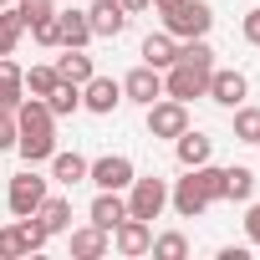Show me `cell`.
Segmentation results:
<instances>
[{
	"instance_id": "cell-18",
	"label": "cell",
	"mask_w": 260,
	"mask_h": 260,
	"mask_svg": "<svg viewBox=\"0 0 260 260\" xmlns=\"http://www.w3.org/2000/svg\"><path fill=\"white\" fill-rule=\"evenodd\" d=\"M51 67H56L61 82H77V87L92 77V56H87V46H61V56H56Z\"/></svg>"
},
{
	"instance_id": "cell-39",
	"label": "cell",
	"mask_w": 260,
	"mask_h": 260,
	"mask_svg": "<svg viewBox=\"0 0 260 260\" xmlns=\"http://www.w3.org/2000/svg\"><path fill=\"white\" fill-rule=\"evenodd\" d=\"M153 6H164V0H153Z\"/></svg>"
},
{
	"instance_id": "cell-6",
	"label": "cell",
	"mask_w": 260,
	"mask_h": 260,
	"mask_svg": "<svg viewBox=\"0 0 260 260\" xmlns=\"http://www.w3.org/2000/svg\"><path fill=\"white\" fill-rule=\"evenodd\" d=\"M87 179L97 184V189H127V184H133L138 179V169H133V158H127V153H102L97 164H87Z\"/></svg>"
},
{
	"instance_id": "cell-14",
	"label": "cell",
	"mask_w": 260,
	"mask_h": 260,
	"mask_svg": "<svg viewBox=\"0 0 260 260\" xmlns=\"http://www.w3.org/2000/svg\"><path fill=\"white\" fill-rule=\"evenodd\" d=\"M21 102H26V72L11 56H0V112H16Z\"/></svg>"
},
{
	"instance_id": "cell-21",
	"label": "cell",
	"mask_w": 260,
	"mask_h": 260,
	"mask_svg": "<svg viewBox=\"0 0 260 260\" xmlns=\"http://www.w3.org/2000/svg\"><path fill=\"white\" fill-rule=\"evenodd\" d=\"M51 179L67 184V189H77V184L87 179V158H82V153H51Z\"/></svg>"
},
{
	"instance_id": "cell-24",
	"label": "cell",
	"mask_w": 260,
	"mask_h": 260,
	"mask_svg": "<svg viewBox=\"0 0 260 260\" xmlns=\"http://www.w3.org/2000/svg\"><path fill=\"white\" fill-rule=\"evenodd\" d=\"M179 61H184V67H199V72H214V46H209L204 36L179 41Z\"/></svg>"
},
{
	"instance_id": "cell-1",
	"label": "cell",
	"mask_w": 260,
	"mask_h": 260,
	"mask_svg": "<svg viewBox=\"0 0 260 260\" xmlns=\"http://www.w3.org/2000/svg\"><path fill=\"white\" fill-rule=\"evenodd\" d=\"M16 153L26 164H46L56 153V117L41 97H26L16 107Z\"/></svg>"
},
{
	"instance_id": "cell-23",
	"label": "cell",
	"mask_w": 260,
	"mask_h": 260,
	"mask_svg": "<svg viewBox=\"0 0 260 260\" xmlns=\"http://www.w3.org/2000/svg\"><path fill=\"white\" fill-rule=\"evenodd\" d=\"M46 107H51V117H72V112L82 107V87H77V82H56L51 97H46Z\"/></svg>"
},
{
	"instance_id": "cell-16",
	"label": "cell",
	"mask_w": 260,
	"mask_h": 260,
	"mask_svg": "<svg viewBox=\"0 0 260 260\" xmlns=\"http://www.w3.org/2000/svg\"><path fill=\"white\" fill-rule=\"evenodd\" d=\"M87 214H92V224H102V230L112 235V224H117V219H127V199H122L117 189H97V199H92V209H87Z\"/></svg>"
},
{
	"instance_id": "cell-2",
	"label": "cell",
	"mask_w": 260,
	"mask_h": 260,
	"mask_svg": "<svg viewBox=\"0 0 260 260\" xmlns=\"http://www.w3.org/2000/svg\"><path fill=\"white\" fill-rule=\"evenodd\" d=\"M224 199V169H214V164H199V169H189L174 189H169V204L179 209V219H199L209 204H219Z\"/></svg>"
},
{
	"instance_id": "cell-25",
	"label": "cell",
	"mask_w": 260,
	"mask_h": 260,
	"mask_svg": "<svg viewBox=\"0 0 260 260\" xmlns=\"http://www.w3.org/2000/svg\"><path fill=\"white\" fill-rule=\"evenodd\" d=\"M21 36H26V21H21L16 6H6V11H0V56H11Z\"/></svg>"
},
{
	"instance_id": "cell-29",
	"label": "cell",
	"mask_w": 260,
	"mask_h": 260,
	"mask_svg": "<svg viewBox=\"0 0 260 260\" xmlns=\"http://www.w3.org/2000/svg\"><path fill=\"white\" fill-rule=\"evenodd\" d=\"M235 138L260 143V107H235Z\"/></svg>"
},
{
	"instance_id": "cell-35",
	"label": "cell",
	"mask_w": 260,
	"mask_h": 260,
	"mask_svg": "<svg viewBox=\"0 0 260 260\" xmlns=\"http://www.w3.org/2000/svg\"><path fill=\"white\" fill-rule=\"evenodd\" d=\"M245 235H250V245H260V204H250V214H245Z\"/></svg>"
},
{
	"instance_id": "cell-4",
	"label": "cell",
	"mask_w": 260,
	"mask_h": 260,
	"mask_svg": "<svg viewBox=\"0 0 260 260\" xmlns=\"http://www.w3.org/2000/svg\"><path fill=\"white\" fill-rule=\"evenodd\" d=\"M122 194H127V214H133V219H148V224L169 209V184L153 179V174H148V179H133Z\"/></svg>"
},
{
	"instance_id": "cell-13",
	"label": "cell",
	"mask_w": 260,
	"mask_h": 260,
	"mask_svg": "<svg viewBox=\"0 0 260 260\" xmlns=\"http://www.w3.org/2000/svg\"><path fill=\"white\" fill-rule=\"evenodd\" d=\"M87 26H92V36H122V26H127L122 0H92L87 6Z\"/></svg>"
},
{
	"instance_id": "cell-5",
	"label": "cell",
	"mask_w": 260,
	"mask_h": 260,
	"mask_svg": "<svg viewBox=\"0 0 260 260\" xmlns=\"http://www.w3.org/2000/svg\"><path fill=\"white\" fill-rule=\"evenodd\" d=\"M184 127H189V102H174V97L148 102V138H179Z\"/></svg>"
},
{
	"instance_id": "cell-10",
	"label": "cell",
	"mask_w": 260,
	"mask_h": 260,
	"mask_svg": "<svg viewBox=\"0 0 260 260\" xmlns=\"http://www.w3.org/2000/svg\"><path fill=\"white\" fill-rule=\"evenodd\" d=\"M122 97H127V102H143V107H148V102H158V97H164V72H158V67H148V61H143V67H133V72L122 77Z\"/></svg>"
},
{
	"instance_id": "cell-9",
	"label": "cell",
	"mask_w": 260,
	"mask_h": 260,
	"mask_svg": "<svg viewBox=\"0 0 260 260\" xmlns=\"http://www.w3.org/2000/svg\"><path fill=\"white\" fill-rule=\"evenodd\" d=\"M148 245H153V224L148 219H117L112 224V250L117 255H148Z\"/></svg>"
},
{
	"instance_id": "cell-8",
	"label": "cell",
	"mask_w": 260,
	"mask_h": 260,
	"mask_svg": "<svg viewBox=\"0 0 260 260\" xmlns=\"http://www.w3.org/2000/svg\"><path fill=\"white\" fill-rule=\"evenodd\" d=\"M41 199H46V179H41V174H31V169H26V174H16V179H11V189H6V204H11V214H16V219H21V214H36V209H41Z\"/></svg>"
},
{
	"instance_id": "cell-27",
	"label": "cell",
	"mask_w": 260,
	"mask_h": 260,
	"mask_svg": "<svg viewBox=\"0 0 260 260\" xmlns=\"http://www.w3.org/2000/svg\"><path fill=\"white\" fill-rule=\"evenodd\" d=\"M148 255H153V260H184V255H189V240H184L179 230H169V235H158V240L148 245Z\"/></svg>"
},
{
	"instance_id": "cell-30",
	"label": "cell",
	"mask_w": 260,
	"mask_h": 260,
	"mask_svg": "<svg viewBox=\"0 0 260 260\" xmlns=\"http://www.w3.org/2000/svg\"><path fill=\"white\" fill-rule=\"evenodd\" d=\"M16 230H21V245H26V250H41V245L51 240V230H46L36 214H21V219H16Z\"/></svg>"
},
{
	"instance_id": "cell-37",
	"label": "cell",
	"mask_w": 260,
	"mask_h": 260,
	"mask_svg": "<svg viewBox=\"0 0 260 260\" xmlns=\"http://www.w3.org/2000/svg\"><path fill=\"white\" fill-rule=\"evenodd\" d=\"M148 6H153V0H122V11H127V16H133V11H148Z\"/></svg>"
},
{
	"instance_id": "cell-38",
	"label": "cell",
	"mask_w": 260,
	"mask_h": 260,
	"mask_svg": "<svg viewBox=\"0 0 260 260\" xmlns=\"http://www.w3.org/2000/svg\"><path fill=\"white\" fill-rule=\"evenodd\" d=\"M6 6H16V0H0V11H6Z\"/></svg>"
},
{
	"instance_id": "cell-7",
	"label": "cell",
	"mask_w": 260,
	"mask_h": 260,
	"mask_svg": "<svg viewBox=\"0 0 260 260\" xmlns=\"http://www.w3.org/2000/svg\"><path fill=\"white\" fill-rule=\"evenodd\" d=\"M204 87H209V72H199V67L174 61L164 72V97H174V102H194V97H204Z\"/></svg>"
},
{
	"instance_id": "cell-17",
	"label": "cell",
	"mask_w": 260,
	"mask_h": 260,
	"mask_svg": "<svg viewBox=\"0 0 260 260\" xmlns=\"http://www.w3.org/2000/svg\"><path fill=\"white\" fill-rule=\"evenodd\" d=\"M67 235H72V255H77V260H102L107 245H112L102 224H82V230H67Z\"/></svg>"
},
{
	"instance_id": "cell-12",
	"label": "cell",
	"mask_w": 260,
	"mask_h": 260,
	"mask_svg": "<svg viewBox=\"0 0 260 260\" xmlns=\"http://www.w3.org/2000/svg\"><path fill=\"white\" fill-rule=\"evenodd\" d=\"M117 102H122V82L97 77V72L82 82V107H87V112H102V117H107V112H117Z\"/></svg>"
},
{
	"instance_id": "cell-15",
	"label": "cell",
	"mask_w": 260,
	"mask_h": 260,
	"mask_svg": "<svg viewBox=\"0 0 260 260\" xmlns=\"http://www.w3.org/2000/svg\"><path fill=\"white\" fill-rule=\"evenodd\" d=\"M174 153H179V164H184V169H199V164H209L214 138H204V133H194V127H184V133L174 138Z\"/></svg>"
},
{
	"instance_id": "cell-32",
	"label": "cell",
	"mask_w": 260,
	"mask_h": 260,
	"mask_svg": "<svg viewBox=\"0 0 260 260\" xmlns=\"http://www.w3.org/2000/svg\"><path fill=\"white\" fill-rule=\"evenodd\" d=\"M21 255H26L21 230H16V224H6V230H0V260H21Z\"/></svg>"
},
{
	"instance_id": "cell-19",
	"label": "cell",
	"mask_w": 260,
	"mask_h": 260,
	"mask_svg": "<svg viewBox=\"0 0 260 260\" xmlns=\"http://www.w3.org/2000/svg\"><path fill=\"white\" fill-rule=\"evenodd\" d=\"M56 31H61V46H87V41H97L92 26H87V11H56Z\"/></svg>"
},
{
	"instance_id": "cell-3",
	"label": "cell",
	"mask_w": 260,
	"mask_h": 260,
	"mask_svg": "<svg viewBox=\"0 0 260 260\" xmlns=\"http://www.w3.org/2000/svg\"><path fill=\"white\" fill-rule=\"evenodd\" d=\"M158 16H164V31H169L174 41L209 36V26H214V11L204 6V0H164Z\"/></svg>"
},
{
	"instance_id": "cell-33",
	"label": "cell",
	"mask_w": 260,
	"mask_h": 260,
	"mask_svg": "<svg viewBox=\"0 0 260 260\" xmlns=\"http://www.w3.org/2000/svg\"><path fill=\"white\" fill-rule=\"evenodd\" d=\"M31 36H36L41 46H61V31H56V16H46V21H36V26H31Z\"/></svg>"
},
{
	"instance_id": "cell-31",
	"label": "cell",
	"mask_w": 260,
	"mask_h": 260,
	"mask_svg": "<svg viewBox=\"0 0 260 260\" xmlns=\"http://www.w3.org/2000/svg\"><path fill=\"white\" fill-rule=\"evenodd\" d=\"M16 11H21V21H26V31H31L36 21H46V16H56V6H51V0H16Z\"/></svg>"
},
{
	"instance_id": "cell-22",
	"label": "cell",
	"mask_w": 260,
	"mask_h": 260,
	"mask_svg": "<svg viewBox=\"0 0 260 260\" xmlns=\"http://www.w3.org/2000/svg\"><path fill=\"white\" fill-rule=\"evenodd\" d=\"M36 219H41L51 235H67V230H72V199H51V194H46L41 209H36Z\"/></svg>"
},
{
	"instance_id": "cell-34",
	"label": "cell",
	"mask_w": 260,
	"mask_h": 260,
	"mask_svg": "<svg viewBox=\"0 0 260 260\" xmlns=\"http://www.w3.org/2000/svg\"><path fill=\"white\" fill-rule=\"evenodd\" d=\"M16 148V112H0V153Z\"/></svg>"
},
{
	"instance_id": "cell-26",
	"label": "cell",
	"mask_w": 260,
	"mask_h": 260,
	"mask_svg": "<svg viewBox=\"0 0 260 260\" xmlns=\"http://www.w3.org/2000/svg\"><path fill=\"white\" fill-rule=\"evenodd\" d=\"M255 194V174L240 164V169H224V199H235V204H245Z\"/></svg>"
},
{
	"instance_id": "cell-36",
	"label": "cell",
	"mask_w": 260,
	"mask_h": 260,
	"mask_svg": "<svg viewBox=\"0 0 260 260\" xmlns=\"http://www.w3.org/2000/svg\"><path fill=\"white\" fill-rule=\"evenodd\" d=\"M245 41H250V46H260V6L245 16Z\"/></svg>"
},
{
	"instance_id": "cell-11",
	"label": "cell",
	"mask_w": 260,
	"mask_h": 260,
	"mask_svg": "<svg viewBox=\"0 0 260 260\" xmlns=\"http://www.w3.org/2000/svg\"><path fill=\"white\" fill-rule=\"evenodd\" d=\"M245 92H250V82H245V72H235V67H214L209 72V87H204V97H214L219 107H240L245 102Z\"/></svg>"
},
{
	"instance_id": "cell-28",
	"label": "cell",
	"mask_w": 260,
	"mask_h": 260,
	"mask_svg": "<svg viewBox=\"0 0 260 260\" xmlns=\"http://www.w3.org/2000/svg\"><path fill=\"white\" fill-rule=\"evenodd\" d=\"M56 82H61V77H56V67H31V72H26V97H41V102H46Z\"/></svg>"
},
{
	"instance_id": "cell-20",
	"label": "cell",
	"mask_w": 260,
	"mask_h": 260,
	"mask_svg": "<svg viewBox=\"0 0 260 260\" xmlns=\"http://www.w3.org/2000/svg\"><path fill=\"white\" fill-rule=\"evenodd\" d=\"M143 61H148V67H158V72H169V67L179 61V41H174L169 31L148 36V41H143Z\"/></svg>"
}]
</instances>
